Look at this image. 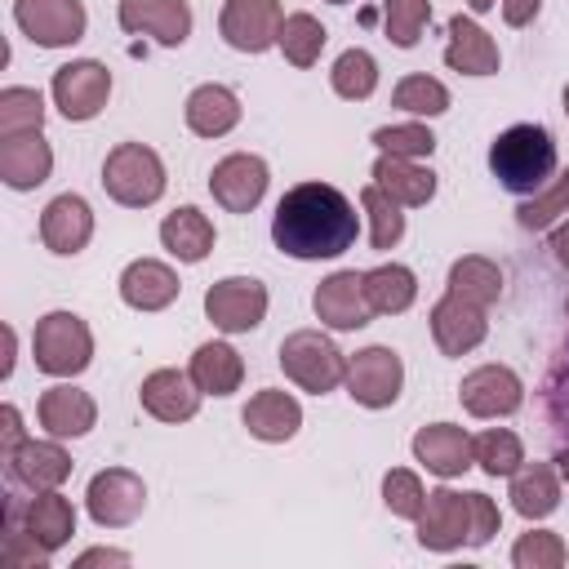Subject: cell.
<instances>
[{"mask_svg": "<svg viewBox=\"0 0 569 569\" xmlns=\"http://www.w3.org/2000/svg\"><path fill=\"white\" fill-rule=\"evenodd\" d=\"M360 236V213L356 204L329 187V182H298L280 196L271 213V240L280 253L298 262H320V258H342Z\"/></svg>", "mask_w": 569, "mask_h": 569, "instance_id": "cell-1", "label": "cell"}, {"mask_svg": "<svg viewBox=\"0 0 569 569\" xmlns=\"http://www.w3.org/2000/svg\"><path fill=\"white\" fill-rule=\"evenodd\" d=\"M489 169H493V178H498L502 191H511V196H538L556 178V142L533 120L511 124V129H502L489 142Z\"/></svg>", "mask_w": 569, "mask_h": 569, "instance_id": "cell-2", "label": "cell"}, {"mask_svg": "<svg viewBox=\"0 0 569 569\" xmlns=\"http://www.w3.org/2000/svg\"><path fill=\"white\" fill-rule=\"evenodd\" d=\"M164 160L147 142H116L102 160V191L124 209H147L164 196Z\"/></svg>", "mask_w": 569, "mask_h": 569, "instance_id": "cell-3", "label": "cell"}, {"mask_svg": "<svg viewBox=\"0 0 569 569\" xmlns=\"http://www.w3.org/2000/svg\"><path fill=\"white\" fill-rule=\"evenodd\" d=\"M31 356L36 369L49 378H76L93 360V333L76 311H49L31 329Z\"/></svg>", "mask_w": 569, "mask_h": 569, "instance_id": "cell-4", "label": "cell"}, {"mask_svg": "<svg viewBox=\"0 0 569 569\" xmlns=\"http://www.w3.org/2000/svg\"><path fill=\"white\" fill-rule=\"evenodd\" d=\"M280 369L293 387L311 391V396H329L333 387H342L347 378V356L338 351V342L320 329H293L280 342Z\"/></svg>", "mask_w": 569, "mask_h": 569, "instance_id": "cell-5", "label": "cell"}, {"mask_svg": "<svg viewBox=\"0 0 569 569\" xmlns=\"http://www.w3.org/2000/svg\"><path fill=\"white\" fill-rule=\"evenodd\" d=\"M347 396L365 409H391L400 400L405 387V360L396 347H360L356 356H347V378H342Z\"/></svg>", "mask_w": 569, "mask_h": 569, "instance_id": "cell-6", "label": "cell"}, {"mask_svg": "<svg viewBox=\"0 0 569 569\" xmlns=\"http://www.w3.org/2000/svg\"><path fill=\"white\" fill-rule=\"evenodd\" d=\"M49 93H53V107L71 124H84V120H93L107 107V98H111V71L98 58H71V62H62L53 71Z\"/></svg>", "mask_w": 569, "mask_h": 569, "instance_id": "cell-7", "label": "cell"}, {"mask_svg": "<svg viewBox=\"0 0 569 569\" xmlns=\"http://www.w3.org/2000/svg\"><path fill=\"white\" fill-rule=\"evenodd\" d=\"M267 284L253 276H222L204 289V316L218 333H249L267 320Z\"/></svg>", "mask_w": 569, "mask_h": 569, "instance_id": "cell-8", "label": "cell"}, {"mask_svg": "<svg viewBox=\"0 0 569 569\" xmlns=\"http://www.w3.org/2000/svg\"><path fill=\"white\" fill-rule=\"evenodd\" d=\"M84 507H89V520H93L98 529H124V525H133V520L142 516V507H147V485H142V476L129 471V467H107V471H98V476L89 480Z\"/></svg>", "mask_w": 569, "mask_h": 569, "instance_id": "cell-9", "label": "cell"}, {"mask_svg": "<svg viewBox=\"0 0 569 569\" xmlns=\"http://www.w3.org/2000/svg\"><path fill=\"white\" fill-rule=\"evenodd\" d=\"M18 31L40 49H67L84 36L89 13L80 0H13Z\"/></svg>", "mask_w": 569, "mask_h": 569, "instance_id": "cell-10", "label": "cell"}, {"mask_svg": "<svg viewBox=\"0 0 569 569\" xmlns=\"http://www.w3.org/2000/svg\"><path fill=\"white\" fill-rule=\"evenodd\" d=\"M267 182H271V169L253 151H231L209 173V191L227 213H253L267 196Z\"/></svg>", "mask_w": 569, "mask_h": 569, "instance_id": "cell-11", "label": "cell"}, {"mask_svg": "<svg viewBox=\"0 0 569 569\" xmlns=\"http://www.w3.org/2000/svg\"><path fill=\"white\" fill-rule=\"evenodd\" d=\"M280 0H222L218 31L236 53H267L280 40Z\"/></svg>", "mask_w": 569, "mask_h": 569, "instance_id": "cell-12", "label": "cell"}, {"mask_svg": "<svg viewBox=\"0 0 569 569\" xmlns=\"http://www.w3.org/2000/svg\"><path fill=\"white\" fill-rule=\"evenodd\" d=\"M311 311L320 325L338 329V333H356L373 320L369 293H365V271H333L316 284L311 293Z\"/></svg>", "mask_w": 569, "mask_h": 569, "instance_id": "cell-13", "label": "cell"}, {"mask_svg": "<svg viewBox=\"0 0 569 569\" xmlns=\"http://www.w3.org/2000/svg\"><path fill=\"white\" fill-rule=\"evenodd\" d=\"M458 400L471 418H507L525 405V382L511 365H476L458 382Z\"/></svg>", "mask_w": 569, "mask_h": 569, "instance_id": "cell-14", "label": "cell"}, {"mask_svg": "<svg viewBox=\"0 0 569 569\" xmlns=\"http://www.w3.org/2000/svg\"><path fill=\"white\" fill-rule=\"evenodd\" d=\"M418 525V542L427 551H458L462 542H471V507H467V493L440 485L427 493V507L422 516L413 520Z\"/></svg>", "mask_w": 569, "mask_h": 569, "instance_id": "cell-15", "label": "cell"}, {"mask_svg": "<svg viewBox=\"0 0 569 569\" xmlns=\"http://www.w3.org/2000/svg\"><path fill=\"white\" fill-rule=\"evenodd\" d=\"M4 462V476L13 480V485H22V489H31V493H40V489H62V480L71 476V453L62 449V440H36V436H27L13 453H4L0 458Z\"/></svg>", "mask_w": 569, "mask_h": 569, "instance_id": "cell-16", "label": "cell"}, {"mask_svg": "<svg viewBox=\"0 0 569 569\" xmlns=\"http://www.w3.org/2000/svg\"><path fill=\"white\" fill-rule=\"evenodd\" d=\"M431 338L440 347V356H467L476 351L485 338H489V320H485V307L458 298L445 289V298L431 307Z\"/></svg>", "mask_w": 569, "mask_h": 569, "instance_id": "cell-17", "label": "cell"}, {"mask_svg": "<svg viewBox=\"0 0 569 569\" xmlns=\"http://www.w3.org/2000/svg\"><path fill=\"white\" fill-rule=\"evenodd\" d=\"M116 18L129 36H151L164 49H178L191 36V4L187 0H120Z\"/></svg>", "mask_w": 569, "mask_h": 569, "instance_id": "cell-18", "label": "cell"}, {"mask_svg": "<svg viewBox=\"0 0 569 569\" xmlns=\"http://www.w3.org/2000/svg\"><path fill=\"white\" fill-rule=\"evenodd\" d=\"M40 240H44L49 253L76 258L93 240V209H89V200L76 196V191L53 196L44 204V213H40Z\"/></svg>", "mask_w": 569, "mask_h": 569, "instance_id": "cell-19", "label": "cell"}, {"mask_svg": "<svg viewBox=\"0 0 569 569\" xmlns=\"http://www.w3.org/2000/svg\"><path fill=\"white\" fill-rule=\"evenodd\" d=\"M36 422L44 427V436L53 440H76V436H89L93 422H98V405L89 391L71 387V382H53L40 391L36 400Z\"/></svg>", "mask_w": 569, "mask_h": 569, "instance_id": "cell-20", "label": "cell"}, {"mask_svg": "<svg viewBox=\"0 0 569 569\" xmlns=\"http://www.w3.org/2000/svg\"><path fill=\"white\" fill-rule=\"evenodd\" d=\"M413 462H422L431 476L440 480H453L462 476L467 467H476V449H471V436L458 427V422H427L413 431Z\"/></svg>", "mask_w": 569, "mask_h": 569, "instance_id": "cell-21", "label": "cell"}, {"mask_svg": "<svg viewBox=\"0 0 569 569\" xmlns=\"http://www.w3.org/2000/svg\"><path fill=\"white\" fill-rule=\"evenodd\" d=\"M200 396L204 391L191 382L187 369H151L138 387V400L156 422H191L200 413Z\"/></svg>", "mask_w": 569, "mask_h": 569, "instance_id": "cell-22", "label": "cell"}, {"mask_svg": "<svg viewBox=\"0 0 569 569\" xmlns=\"http://www.w3.org/2000/svg\"><path fill=\"white\" fill-rule=\"evenodd\" d=\"M53 173V147L44 142V133H13L0 138V182L9 191H36L40 182H49Z\"/></svg>", "mask_w": 569, "mask_h": 569, "instance_id": "cell-23", "label": "cell"}, {"mask_svg": "<svg viewBox=\"0 0 569 569\" xmlns=\"http://www.w3.org/2000/svg\"><path fill=\"white\" fill-rule=\"evenodd\" d=\"M240 422H244V431H249L253 440H262V445H284V440H293L298 427H302V405H298L289 391H280V387H262V391L249 396Z\"/></svg>", "mask_w": 569, "mask_h": 569, "instance_id": "cell-24", "label": "cell"}, {"mask_svg": "<svg viewBox=\"0 0 569 569\" xmlns=\"http://www.w3.org/2000/svg\"><path fill=\"white\" fill-rule=\"evenodd\" d=\"M178 289H182L178 271L160 258H133L120 271V298L133 311H164L169 302H178Z\"/></svg>", "mask_w": 569, "mask_h": 569, "instance_id": "cell-25", "label": "cell"}, {"mask_svg": "<svg viewBox=\"0 0 569 569\" xmlns=\"http://www.w3.org/2000/svg\"><path fill=\"white\" fill-rule=\"evenodd\" d=\"M502 62L493 36L467 18V13H453L449 18V44H445V67L449 71H462V76H493Z\"/></svg>", "mask_w": 569, "mask_h": 569, "instance_id": "cell-26", "label": "cell"}, {"mask_svg": "<svg viewBox=\"0 0 569 569\" xmlns=\"http://www.w3.org/2000/svg\"><path fill=\"white\" fill-rule=\"evenodd\" d=\"M182 120L196 138H227L240 124V98L227 84H196L182 102Z\"/></svg>", "mask_w": 569, "mask_h": 569, "instance_id": "cell-27", "label": "cell"}, {"mask_svg": "<svg viewBox=\"0 0 569 569\" xmlns=\"http://www.w3.org/2000/svg\"><path fill=\"white\" fill-rule=\"evenodd\" d=\"M18 520H22V529H27L44 551L67 547L71 533H76V507H71V498H62L58 489H40L36 498H27V502L18 507Z\"/></svg>", "mask_w": 569, "mask_h": 569, "instance_id": "cell-28", "label": "cell"}, {"mask_svg": "<svg viewBox=\"0 0 569 569\" xmlns=\"http://www.w3.org/2000/svg\"><path fill=\"white\" fill-rule=\"evenodd\" d=\"M369 178H373L391 200H400L405 209H422V204L436 196V173H431V164H422V160H405V156L378 151Z\"/></svg>", "mask_w": 569, "mask_h": 569, "instance_id": "cell-29", "label": "cell"}, {"mask_svg": "<svg viewBox=\"0 0 569 569\" xmlns=\"http://www.w3.org/2000/svg\"><path fill=\"white\" fill-rule=\"evenodd\" d=\"M187 373H191V382H196L204 396H231V391H240V382H244V360H240V351H236L231 342L209 338V342H200V347L191 351Z\"/></svg>", "mask_w": 569, "mask_h": 569, "instance_id": "cell-30", "label": "cell"}, {"mask_svg": "<svg viewBox=\"0 0 569 569\" xmlns=\"http://www.w3.org/2000/svg\"><path fill=\"white\" fill-rule=\"evenodd\" d=\"M213 222H209V213H200L196 204H182V209H173V213H164V222H160V244L178 258V262H187V267H196V262H204L209 253H213Z\"/></svg>", "mask_w": 569, "mask_h": 569, "instance_id": "cell-31", "label": "cell"}, {"mask_svg": "<svg viewBox=\"0 0 569 569\" xmlns=\"http://www.w3.org/2000/svg\"><path fill=\"white\" fill-rule=\"evenodd\" d=\"M511 507L525 516V520H542L560 507V471L551 462H525L516 476H511V489H507Z\"/></svg>", "mask_w": 569, "mask_h": 569, "instance_id": "cell-32", "label": "cell"}, {"mask_svg": "<svg viewBox=\"0 0 569 569\" xmlns=\"http://www.w3.org/2000/svg\"><path fill=\"white\" fill-rule=\"evenodd\" d=\"M365 293H369L373 316H400L418 298V276L405 262H382V267L365 271Z\"/></svg>", "mask_w": 569, "mask_h": 569, "instance_id": "cell-33", "label": "cell"}, {"mask_svg": "<svg viewBox=\"0 0 569 569\" xmlns=\"http://www.w3.org/2000/svg\"><path fill=\"white\" fill-rule=\"evenodd\" d=\"M449 293H458V298H467V302L489 311L502 298V267L493 258H485V253H467V258H458L449 267Z\"/></svg>", "mask_w": 569, "mask_h": 569, "instance_id": "cell-34", "label": "cell"}, {"mask_svg": "<svg viewBox=\"0 0 569 569\" xmlns=\"http://www.w3.org/2000/svg\"><path fill=\"white\" fill-rule=\"evenodd\" d=\"M325 40H329V31L320 27V18L298 9V13H284L276 49L284 53V62H289V67H316V62H320Z\"/></svg>", "mask_w": 569, "mask_h": 569, "instance_id": "cell-35", "label": "cell"}, {"mask_svg": "<svg viewBox=\"0 0 569 569\" xmlns=\"http://www.w3.org/2000/svg\"><path fill=\"white\" fill-rule=\"evenodd\" d=\"M360 213L369 218V244H373L378 253H387V249L400 244V236H405V204L391 200L378 182H369V187L360 191Z\"/></svg>", "mask_w": 569, "mask_h": 569, "instance_id": "cell-36", "label": "cell"}, {"mask_svg": "<svg viewBox=\"0 0 569 569\" xmlns=\"http://www.w3.org/2000/svg\"><path fill=\"white\" fill-rule=\"evenodd\" d=\"M329 84H333V93L338 98H347V102H365L373 89H378V62H373V53L369 49H342L338 58H333V67H329Z\"/></svg>", "mask_w": 569, "mask_h": 569, "instance_id": "cell-37", "label": "cell"}, {"mask_svg": "<svg viewBox=\"0 0 569 569\" xmlns=\"http://www.w3.org/2000/svg\"><path fill=\"white\" fill-rule=\"evenodd\" d=\"M471 449H476V467H480L485 476H507V480H511V476L525 467V445H520V436L507 431V427H489V431L471 436Z\"/></svg>", "mask_w": 569, "mask_h": 569, "instance_id": "cell-38", "label": "cell"}, {"mask_svg": "<svg viewBox=\"0 0 569 569\" xmlns=\"http://www.w3.org/2000/svg\"><path fill=\"white\" fill-rule=\"evenodd\" d=\"M560 218H569V169L556 173L538 196H525L516 209V222L525 231H551Z\"/></svg>", "mask_w": 569, "mask_h": 569, "instance_id": "cell-39", "label": "cell"}, {"mask_svg": "<svg viewBox=\"0 0 569 569\" xmlns=\"http://www.w3.org/2000/svg\"><path fill=\"white\" fill-rule=\"evenodd\" d=\"M36 129H44V98H40V89H27V84L0 89V138L36 133Z\"/></svg>", "mask_w": 569, "mask_h": 569, "instance_id": "cell-40", "label": "cell"}, {"mask_svg": "<svg viewBox=\"0 0 569 569\" xmlns=\"http://www.w3.org/2000/svg\"><path fill=\"white\" fill-rule=\"evenodd\" d=\"M391 107L405 111V116H445L449 111V89L445 80L436 76H405L396 89H391Z\"/></svg>", "mask_w": 569, "mask_h": 569, "instance_id": "cell-41", "label": "cell"}, {"mask_svg": "<svg viewBox=\"0 0 569 569\" xmlns=\"http://www.w3.org/2000/svg\"><path fill=\"white\" fill-rule=\"evenodd\" d=\"M431 22V0H382V31L396 49H413Z\"/></svg>", "mask_w": 569, "mask_h": 569, "instance_id": "cell-42", "label": "cell"}, {"mask_svg": "<svg viewBox=\"0 0 569 569\" xmlns=\"http://www.w3.org/2000/svg\"><path fill=\"white\" fill-rule=\"evenodd\" d=\"M569 560V547L556 529H529L516 538L511 547V565L516 569H560Z\"/></svg>", "mask_w": 569, "mask_h": 569, "instance_id": "cell-43", "label": "cell"}, {"mask_svg": "<svg viewBox=\"0 0 569 569\" xmlns=\"http://www.w3.org/2000/svg\"><path fill=\"white\" fill-rule=\"evenodd\" d=\"M373 147L387 151V156H405V160H427L436 151V133L418 120H405V124H382L373 129Z\"/></svg>", "mask_w": 569, "mask_h": 569, "instance_id": "cell-44", "label": "cell"}, {"mask_svg": "<svg viewBox=\"0 0 569 569\" xmlns=\"http://www.w3.org/2000/svg\"><path fill=\"white\" fill-rule=\"evenodd\" d=\"M49 556H53V551H44V547L22 529L18 502H9V507H4V547H0V560H4L9 569H44Z\"/></svg>", "mask_w": 569, "mask_h": 569, "instance_id": "cell-45", "label": "cell"}, {"mask_svg": "<svg viewBox=\"0 0 569 569\" xmlns=\"http://www.w3.org/2000/svg\"><path fill=\"white\" fill-rule=\"evenodd\" d=\"M382 502H387L391 516H400V520H418L422 507H427V489H422L418 471H409V467H391V471L382 476Z\"/></svg>", "mask_w": 569, "mask_h": 569, "instance_id": "cell-46", "label": "cell"}, {"mask_svg": "<svg viewBox=\"0 0 569 569\" xmlns=\"http://www.w3.org/2000/svg\"><path fill=\"white\" fill-rule=\"evenodd\" d=\"M542 400H547L551 427L569 436V342H565V351L551 360V373H547V382H542Z\"/></svg>", "mask_w": 569, "mask_h": 569, "instance_id": "cell-47", "label": "cell"}, {"mask_svg": "<svg viewBox=\"0 0 569 569\" xmlns=\"http://www.w3.org/2000/svg\"><path fill=\"white\" fill-rule=\"evenodd\" d=\"M467 507H471V547H485L493 542V533L502 529V511L489 493H467Z\"/></svg>", "mask_w": 569, "mask_h": 569, "instance_id": "cell-48", "label": "cell"}, {"mask_svg": "<svg viewBox=\"0 0 569 569\" xmlns=\"http://www.w3.org/2000/svg\"><path fill=\"white\" fill-rule=\"evenodd\" d=\"M22 440H27V427H22L18 405H0V458L13 453Z\"/></svg>", "mask_w": 569, "mask_h": 569, "instance_id": "cell-49", "label": "cell"}, {"mask_svg": "<svg viewBox=\"0 0 569 569\" xmlns=\"http://www.w3.org/2000/svg\"><path fill=\"white\" fill-rule=\"evenodd\" d=\"M498 9H502V22L507 27H529L538 18L542 0H498Z\"/></svg>", "mask_w": 569, "mask_h": 569, "instance_id": "cell-50", "label": "cell"}, {"mask_svg": "<svg viewBox=\"0 0 569 569\" xmlns=\"http://www.w3.org/2000/svg\"><path fill=\"white\" fill-rule=\"evenodd\" d=\"M89 565H129V551L120 547H89L76 556V569H89Z\"/></svg>", "mask_w": 569, "mask_h": 569, "instance_id": "cell-51", "label": "cell"}, {"mask_svg": "<svg viewBox=\"0 0 569 569\" xmlns=\"http://www.w3.org/2000/svg\"><path fill=\"white\" fill-rule=\"evenodd\" d=\"M551 258L569 271V218H560V222L551 227Z\"/></svg>", "mask_w": 569, "mask_h": 569, "instance_id": "cell-52", "label": "cell"}, {"mask_svg": "<svg viewBox=\"0 0 569 569\" xmlns=\"http://www.w3.org/2000/svg\"><path fill=\"white\" fill-rule=\"evenodd\" d=\"M556 471H560V480L569 485V445H560V449H556Z\"/></svg>", "mask_w": 569, "mask_h": 569, "instance_id": "cell-53", "label": "cell"}, {"mask_svg": "<svg viewBox=\"0 0 569 569\" xmlns=\"http://www.w3.org/2000/svg\"><path fill=\"white\" fill-rule=\"evenodd\" d=\"M493 4H498V0H467V9H471V13H489Z\"/></svg>", "mask_w": 569, "mask_h": 569, "instance_id": "cell-54", "label": "cell"}, {"mask_svg": "<svg viewBox=\"0 0 569 569\" xmlns=\"http://www.w3.org/2000/svg\"><path fill=\"white\" fill-rule=\"evenodd\" d=\"M560 102H565V116H569V84H565V93H560Z\"/></svg>", "mask_w": 569, "mask_h": 569, "instance_id": "cell-55", "label": "cell"}, {"mask_svg": "<svg viewBox=\"0 0 569 569\" xmlns=\"http://www.w3.org/2000/svg\"><path fill=\"white\" fill-rule=\"evenodd\" d=\"M329 4H351V0H329Z\"/></svg>", "mask_w": 569, "mask_h": 569, "instance_id": "cell-56", "label": "cell"}, {"mask_svg": "<svg viewBox=\"0 0 569 569\" xmlns=\"http://www.w3.org/2000/svg\"><path fill=\"white\" fill-rule=\"evenodd\" d=\"M565 316H569V298H565Z\"/></svg>", "mask_w": 569, "mask_h": 569, "instance_id": "cell-57", "label": "cell"}]
</instances>
